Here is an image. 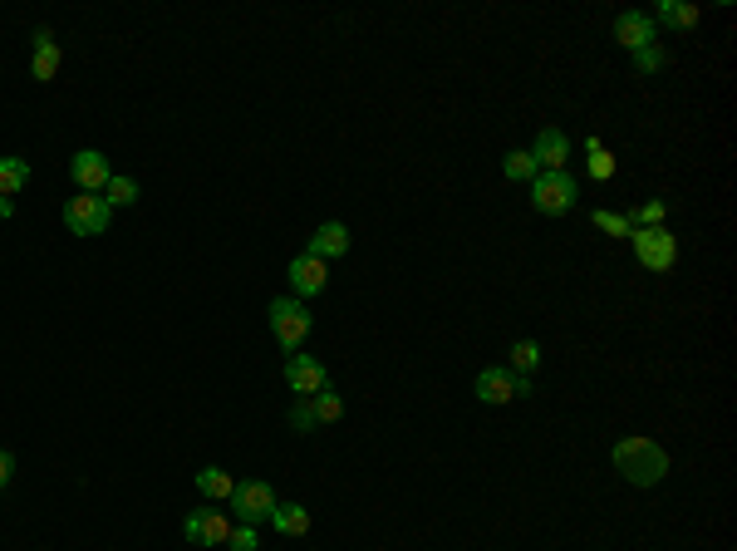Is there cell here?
Here are the masks:
<instances>
[{
  "mask_svg": "<svg viewBox=\"0 0 737 551\" xmlns=\"http://www.w3.org/2000/svg\"><path fill=\"white\" fill-rule=\"evenodd\" d=\"M231 527H236V522H231L227 512H217V507H197V512H187L182 537H187L192 547H227Z\"/></svg>",
  "mask_w": 737,
  "mask_h": 551,
  "instance_id": "8",
  "label": "cell"
},
{
  "mask_svg": "<svg viewBox=\"0 0 737 551\" xmlns=\"http://www.w3.org/2000/svg\"><path fill=\"white\" fill-rule=\"evenodd\" d=\"M502 173H507L511 183H531V178H536L541 168H536V158H531V153H521V148H511L507 158H502Z\"/></svg>",
  "mask_w": 737,
  "mask_h": 551,
  "instance_id": "22",
  "label": "cell"
},
{
  "mask_svg": "<svg viewBox=\"0 0 737 551\" xmlns=\"http://www.w3.org/2000/svg\"><path fill=\"white\" fill-rule=\"evenodd\" d=\"M227 547L231 551H256V547H261V532H256V527H246V522H236V527H231V537H227Z\"/></svg>",
  "mask_w": 737,
  "mask_h": 551,
  "instance_id": "27",
  "label": "cell"
},
{
  "mask_svg": "<svg viewBox=\"0 0 737 551\" xmlns=\"http://www.w3.org/2000/svg\"><path fill=\"white\" fill-rule=\"evenodd\" d=\"M285 276H290L295 301H310V296H320V291L330 286V266H325L320 256H310V251H300V256L285 266Z\"/></svg>",
  "mask_w": 737,
  "mask_h": 551,
  "instance_id": "9",
  "label": "cell"
},
{
  "mask_svg": "<svg viewBox=\"0 0 737 551\" xmlns=\"http://www.w3.org/2000/svg\"><path fill=\"white\" fill-rule=\"evenodd\" d=\"M649 20L654 25H669V30H693L698 25V5H688V0H659V10Z\"/></svg>",
  "mask_w": 737,
  "mask_h": 551,
  "instance_id": "16",
  "label": "cell"
},
{
  "mask_svg": "<svg viewBox=\"0 0 737 551\" xmlns=\"http://www.w3.org/2000/svg\"><path fill=\"white\" fill-rule=\"evenodd\" d=\"M629 242H634V256H639L649 271H669V266L679 261V242H674L669 227H634Z\"/></svg>",
  "mask_w": 737,
  "mask_h": 551,
  "instance_id": "7",
  "label": "cell"
},
{
  "mask_svg": "<svg viewBox=\"0 0 737 551\" xmlns=\"http://www.w3.org/2000/svg\"><path fill=\"white\" fill-rule=\"evenodd\" d=\"M634 64H639L644 74H659V69L669 64V50H664V45H644V50H634Z\"/></svg>",
  "mask_w": 737,
  "mask_h": 551,
  "instance_id": "26",
  "label": "cell"
},
{
  "mask_svg": "<svg viewBox=\"0 0 737 551\" xmlns=\"http://www.w3.org/2000/svg\"><path fill=\"white\" fill-rule=\"evenodd\" d=\"M310 409H315V424H340V414H344V399L325 384L320 394H310Z\"/></svg>",
  "mask_w": 737,
  "mask_h": 551,
  "instance_id": "19",
  "label": "cell"
},
{
  "mask_svg": "<svg viewBox=\"0 0 737 551\" xmlns=\"http://www.w3.org/2000/svg\"><path fill=\"white\" fill-rule=\"evenodd\" d=\"M99 197H104L109 207H133V202H138V183H133V178H123V173H114V178L104 183Z\"/></svg>",
  "mask_w": 737,
  "mask_h": 551,
  "instance_id": "21",
  "label": "cell"
},
{
  "mask_svg": "<svg viewBox=\"0 0 737 551\" xmlns=\"http://www.w3.org/2000/svg\"><path fill=\"white\" fill-rule=\"evenodd\" d=\"M30 183V163L25 158H0V197H15Z\"/></svg>",
  "mask_w": 737,
  "mask_h": 551,
  "instance_id": "18",
  "label": "cell"
},
{
  "mask_svg": "<svg viewBox=\"0 0 737 551\" xmlns=\"http://www.w3.org/2000/svg\"><path fill=\"white\" fill-rule=\"evenodd\" d=\"M585 153H590V178H615V158H610V148L600 143V138H585Z\"/></svg>",
  "mask_w": 737,
  "mask_h": 551,
  "instance_id": "23",
  "label": "cell"
},
{
  "mask_svg": "<svg viewBox=\"0 0 737 551\" xmlns=\"http://www.w3.org/2000/svg\"><path fill=\"white\" fill-rule=\"evenodd\" d=\"M271 527H276L281 537H305V532H310V507H300V502H276Z\"/></svg>",
  "mask_w": 737,
  "mask_h": 551,
  "instance_id": "15",
  "label": "cell"
},
{
  "mask_svg": "<svg viewBox=\"0 0 737 551\" xmlns=\"http://www.w3.org/2000/svg\"><path fill=\"white\" fill-rule=\"evenodd\" d=\"M541 365V345H536V340H516V345H511V374H531V369Z\"/></svg>",
  "mask_w": 737,
  "mask_h": 551,
  "instance_id": "24",
  "label": "cell"
},
{
  "mask_svg": "<svg viewBox=\"0 0 737 551\" xmlns=\"http://www.w3.org/2000/svg\"><path fill=\"white\" fill-rule=\"evenodd\" d=\"M290 429H300V433L315 429V409H310V399H295V404H290Z\"/></svg>",
  "mask_w": 737,
  "mask_h": 551,
  "instance_id": "29",
  "label": "cell"
},
{
  "mask_svg": "<svg viewBox=\"0 0 737 551\" xmlns=\"http://www.w3.org/2000/svg\"><path fill=\"white\" fill-rule=\"evenodd\" d=\"M615 473H620L624 483H634V488H654V483H664V473H669V453H664L654 438L629 433V438L615 443Z\"/></svg>",
  "mask_w": 737,
  "mask_h": 551,
  "instance_id": "1",
  "label": "cell"
},
{
  "mask_svg": "<svg viewBox=\"0 0 737 551\" xmlns=\"http://www.w3.org/2000/svg\"><path fill=\"white\" fill-rule=\"evenodd\" d=\"M69 178L79 192H104V183L114 178V168H109V158L99 153V148H79L74 158H69Z\"/></svg>",
  "mask_w": 737,
  "mask_h": 551,
  "instance_id": "11",
  "label": "cell"
},
{
  "mask_svg": "<svg viewBox=\"0 0 737 551\" xmlns=\"http://www.w3.org/2000/svg\"><path fill=\"white\" fill-rule=\"evenodd\" d=\"M531 158L541 173H566V158H570V138L561 128H541L536 143H531Z\"/></svg>",
  "mask_w": 737,
  "mask_h": 551,
  "instance_id": "12",
  "label": "cell"
},
{
  "mask_svg": "<svg viewBox=\"0 0 737 551\" xmlns=\"http://www.w3.org/2000/svg\"><path fill=\"white\" fill-rule=\"evenodd\" d=\"M669 217V202H644L639 212H629V227H664Z\"/></svg>",
  "mask_w": 737,
  "mask_h": 551,
  "instance_id": "25",
  "label": "cell"
},
{
  "mask_svg": "<svg viewBox=\"0 0 737 551\" xmlns=\"http://www.w3.org/2000/svg\"><path fill=\"white\" fill-rule=\"evenodd\" d=\"M10 478H15V453H10V448H0V492L10 488Z\"/></svg>",
  "mask_w": 737,
  "mask_h": 551,
  "instance_id": "30",
  "label": "cell"
},
{
  "mask_svg": "<svg viewBox=\"0 0 737 551\" xmlns=\"http://www.w3.org/2000/svg\"><path fill=\"white\" fill-rule=\"evenodd\" d=\"M472 394H477L482 404H511V399H526V394H531V379H526V374H511L507 365H487L477 374Z\"/></svg>",
  "mask_w": 737,
  "mask_h": 551,
  "instance_id": "6",
  "label": "cell"
},
{
  "mask_svg": "<svg viewBox=\"0 0 737 551\" xmlns=\"http://www.w3.org/2000/svg\"><path fill=\"white\" fill-rule=\"evenodd\" d=\"M0 217H15V202L10 197H0Z\"/></svg>",
  "mask_w": 737,
  "mask_h": 551,
  "instance_id": "31",
  "label": "cell"
},
{
  "mask_svg": "<svg viewBox=\"0 0 737 551\" xmlns=\"http://www.w3.org/2000/svg\"><path fill=\"white\" fill-rule=\"evenodd\" d=\"M271 335H276V345L281 350H300L305 340H310V330H315V315H310V306L305 301H295V296H281V301H271Z\"/></svg>",
  "mask_w": 737,
  "mask_h": 551,
  "instance_id": "2",
  "label": "cell"
},
{
  "mask_svg": "<svg viewBox=\"0 0 737 551\" xmlns=\"http://www.w3.org/2000/svg\"><path fill=\"white\" fill-rule=\"evenodd\" d=\"M575 197H580V183L570 173H536L531 178V207L541 217H566L575 207Z\"/></svg>",
  "mask_w": 737,
  "mask_h": 551,
  "instance_id": "4",
  "label": "cell"
},
{
  "mask_svg": "<svg viewBox=\"0 0 737 551\" xmlns=\"http://www.w3.org/2000/svg\"><path fill=\"white\" fill-rule=\"evenodd\" d=\"M595 227H600V232H610V237H629V232H634V227H629V217H620V212H605V207L595 212Z\"/></svg>",
  "mask_w": 737,
  "mask_h": 551,
  "instance_id": "28",
  "label": "cell"
},
{
  "mask_svg": "<svg viewBox=\"0 0 737 551\" xmlns=\"http://www.w3.org/2000/svg\"><path fill=\"white\" fill-rule=\"evenodd\" d=\"M615 40H620L624 50H644V45H659V25H654L649 15H639V10H624L620 20H615Z\"/></svg>",
  "mask_w": 737,
  "mask_h": 551,
  "instance_id": "13",
  "label": "cell"
},
{
  "mask_svg": "<svg viewBox=\"0 0 737 551\" xmlns=\"http://www.w3.org/2000/svg\"><path fill=\"white\" fill-rule=\"evenodd\" d=\"M330 384V374H325V365L315 360V355H290L285 360V389L295 394V399H310V394H320Z\"/></svg>",
  "mask_w": 737,
  "mask_h": 551,
  "instance_id": "10",
  "label": "cell"
},
{
  "mask_svg": "<svg viewBox=\"0 0 737 551\" xmlns=\"http://www.w3.org/2000/svg\"><path fill=\"white\" fill-rule=\"evenodd\" d=\"M109 222H114V207H109L99 192H74V197L64 202V227H69L74 237H104Z\"/></svg>",
  "mask_w": 737,
  "mask_h": 551,
  "instance_id": "3",
  "label": "cell"
},
{
  "mask_svg": "<svg viewBox=\"0 0 737 551\" xmlns=\"http://www.w3.org/2000/svg\"><path fill=\"white\" fill-rule=\"evenodd\" d=\"M30 74L40 79V84H50L59 74V45L50 40V45H35V55H30Z\"/></svg>",
  "mask_w": 737,
  "mask_h": 551,
  "instance_id": "20",
  "label": "cell"
},
{
  "mask_svg": "<svg viewBox=\"0 0 737 551\" xmlns=\"http://www.w3.org/2000/svg\"><path fill=\"white\" fill-rule=\"evenodd\" d=\"M349 251V227L344 222H325V227H315V237H310V256H320V261H335Z\"/></svg>",
  "mask_w": 737,
  "mask_h": 551,
  "instance_id": "14",
  "label": "cell"
},
{
  "mask_svg": "<svg viewBox=\"0 0 737 551\" xmlns=\"http://www.w3.org/2000/svg\"><path fill=\"white\" fill-rule=\"evenodd\" d=\"M231 488H236V478H231L227 468H217V463L197 473V492H202V497H212V502H227Z\"/></svg>",
  "mask_w": 737,
  "mask_h": 551,
  "instance_id": "17",
  "label": "cell"
},
{
  "mask_svg": "<svg viewBox=\"0 0 737 551\" xmlns=\"http://www.w3.org/2000/svg\"><path fill=\"white\" fill-rule=\"evenodd\" d=\"M227 502H231V512H236V522L261 527V522H271V512H276V488L261 483V478H246V483L231 488Z\"/></svg>",
  "mask_w": 737,
  "mask_h": 551,
  "instance_id": "5",
  "label": "cell"
}]
</instances>
